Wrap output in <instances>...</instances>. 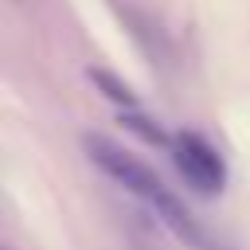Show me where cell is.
<instances>
[{"label": "cell", "mask_w": 250, "mask_h": 250, "mask_svg": "<svg viewBox=\"0 0 250 250\" xmlns=\"http://www.w3.org/2000/svg\"><path fill=\"white\" fill-rule=\"evenodd\" d=\"M168 148H172V160H176L180 176L188 180V188H195L199 195H219L223 191V184H227L223 156L199 133H176Z\"/></svg>", "instance_id": "7a4b0ae2"}, {"label": "cell", "mask_w": 250, "mask_h": 250, "mask_svg": "<svg viewBox=\"0 0 250 250\" xmlns=\"http://www.w3.org/2000/svg\"><path fill=\"white\" fill-rule=\"evenodd\" d=\"M82 148H86V156H90L113 184H121L129 195L152 203V199L164 191V180H160L141 156H133L129 148H121L117 141H109V137H102V133H86V137H82Z\"/></svg>", "instance_id": "6da1fadb"}, {"label": "cell", "mask_w": 250, "mask_h": 250, "mask_svg": "<svg viewBox=\"0 0 250 250\" xmlns=\"http://www.w3.org/2000/svg\"><path fill=\"white\" fill-rule=\"evenodd\" d=\"M86 78H90V82H94L109 102H117L121 109H137V94H133V86H129V82H121L113 70H105V66H90V70H86Z\"/></svg>", "instance_id": "277c9868"}, {"label": "cell", "mask_w": 250, "mask_h": 250, "mask_svg": "<svg viewBox=\"0 0 250 250\" xmlns=\"http://www.w3.org/2000/svg\"><path fill=\"white\" fill-rule=\"evenodd\" d=\"M148 207L160 215V223H164V227H168L176 238H184V242H188V246H195V250H211L207 234L199 230V223L191 219V211L184 207V199H180L172 188H164V191H160V195H156Z\"/></svg>", "instance_id": "3957f363"}, {"label": "cell", "mask_w": 250, "mask_h": 250, "mask_svg": "<svg viewBox=\"0 0 250 250\" xmlns=\"http://www.w3.org/2000/svg\"><path fill=\"white\" fill-rule=\"evenodd\" d=\"M121 125H125L129 133H137L141 141H148V145H172V141H168V133H164L152 117H145L141 109H121Z\"/></svg>", "instance_id": "5b68a950"}]
</instances>
